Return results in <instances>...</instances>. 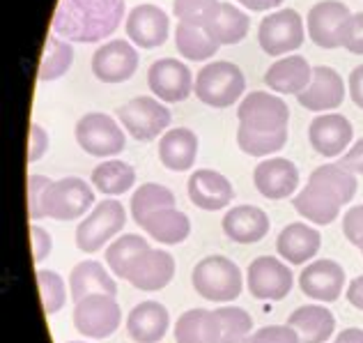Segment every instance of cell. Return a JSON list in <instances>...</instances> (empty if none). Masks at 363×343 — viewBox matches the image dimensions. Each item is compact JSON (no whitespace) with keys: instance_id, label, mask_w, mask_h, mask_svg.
Wrapping results in <instances>:
<instances>
[{"instance_id":"obj_17","label":"cell","mask_w":363,"mask_h":343,"mask_svg":"<svg viewBox=\"0 0 363 343\" xmlns=\"http://www.w3.org/2000/svg\"><path fill=\"white\" fill-rule=\"evenodd\" d=\"M189 201L205 212H218L233 203L235 189L223 173L212 168H198L189 175Z\"/></svg>"},{"instance_id":"obj_31","label":"cell","mask_w":363,"mask_h":343,"mask_svg":"<svg viewBox=\"0 0 363 343\" xmlns=\"http://www.w3.org/2000/svg\"><path fill=\"white\" fill-rule=\"evenodd\" d=\"M177 343H218V318L209 309H189L175 322Z\"/></svg>"},{"instance_id":"obj_8","label":"cell","mask_w":363,"mask_h":343,"mask_svg":"<svg viewBox=\"0 0 363 343\" xmlns=\"http://www.w3.org/2000/svg\"><path fill=\"white\" fill-rule=\"evenodd\" d=\"M303 18L297 9L290 7L267 14L257 28V42L267 55H285L297 51L303 44Z\"/></svg>"},{"instance_id":"obj_46","label":"cell","mask_w":363,"mask_h":343,"mask_svg":"<svg viewBox=\"0 0 363 343\" xmlns=\"http://www.w3.org/2000/svg\"><path fill=\"white\" fill-rule=\"evenodd\" d=\"M342 233L347 240L363 251V205H354L342 217Z\"/></svg>"},{"instance_id":"obj_28","label":"cell","mask_w":363,"mask_h":343,"mask_svg":"<svg viewBox=\"0 0 363 343\" xmlns=\"http://www.w3.org/2000/svg\"><path fill=\"white\" fill-rule=\"evenodd\" d=\"M294 209L315 226H329L338 219L342 203L336 196L329 194L327 189H322L318 185H306L301 192L292 198Z\"/></svg>"},{"instance_id":"obj_53","label":"cell","mask_w":363,"mask_h":343,"mask_svg":"<svg viewBox=\"0 0 363 343\" xmlns=\"http://www.w3.org/2000/svg\"><path fill=\"white\" fill-rule=\"evenodd\" d=\"M338 343H363V330L359 327H347V330H342L338 339Z\"/></svg>"},{"instance_id":"obj_42","label":"cell","mask_w":363,"mask_h":343,"mask_svg":"<svg viewBox=\"0 0 363 343\" xmlns=\"http://www.w3.org/2000/svg\"><path fill=\"white\" fill-rule=\"evenodd\" d=\"M37 283H40V295L44 304L46 316L58 313L67 302V283L65 279L53 270H37Z\"/></svg>"},{"instance_id":"obj_23","label":"cell","mask_w":363,"mask_h":343,"mask_svg":"<svg viewBox=\"0 0 363 343\" xmlns=\"http://www.w3.org/2000/svg\"><path fill=\"white\" fill-rule=\"evenodd\" d=\"M223 233L237 244H255L269 233V217L255 205H237L223 214Z\"/></svg>"},{"instance_id":"obj_41","label":"cell","mask_w":363,"mask_h":343,"mask_svg":"<svg viewBox=\"0 0 363 343\" xmlns=\"http://www.w3.org/2000/svg\"><path fill=\"white\" fill-rule=\"evenodd\" d=\"M221 12V0H173V14L179 23L207 28Z\"/></svg>"},{"instance_id":"obj_11","label":"cell","mask_w":363,"mask_h":343,"mask_svg":"<svg viewBox=\"0 0 363 343\" xmlns=\"http://www.w3.org/2000/svg\"><path fill=\"white\" fill-rule=\"evenodd\" d=\"M237 118H240V125L255 131H283L288 129L290 109L276 94L255 90L242 99Z\"/></svg>"},{"instance_id":"obj_22","label":"cell","mask_w":363,"mask_h":343,"mask_svg":"<svg viewBox=\"0 0 363 343\" xmlns=\"http://www.w3.org/2000/svg\"><path fill=\"white\" fill-rule=\"evenodd\" d=\"M322 246V235L318 228H311L301 222L288 224L276 237V251L290 265H306Z\"/></svg>"},{"instance_id":"obj_16","label":"cell","mask_w":363,"mask_h":343,"mask_svg":"<svg viewBox=\"0 0 363 343\" xmlns=\"http://www.w3.org/2000/svg\"><path fill=\"white\" fill-rule=\"evenodd\" d=\"M345 270L331 258L306 265L299 274V288L315 302H336L345 288Z\"/></svg>"},{"instance_id":"obj_48","label":"cell","mask_w":363,"mask_h":343,"mask_svg":"<svg viewBox=\"0 0 363 343\" xmlns=\"http://www.w3.org/2000/svg\"><path fill=\"white\" fill-rule=\"evenodd\" d=\"M30 240H33V258L35 263H42L53 249V237L42 226H30Z\"/></svg>"},{"instance_id":"obj_5","label":"cell","mask_w":363,"mask_h":343,"mask_svg":"<svg viewBox=\"0 0 363 343\" xmlns=\"http://www.w3.org/2000/svg\"><path fill=\"white\" fill-rule=\"evenodd\" d=\"M76 143L81 150L90 157H113L120 155L127 146V136H124L122 127L116 118L106 116V113H85V116L76 122Z\"/></svg>"},{"instance_id":"obj_6","label":"cell","mask_w":363,"mask_h":343,"mask_svg":"<svg viewBox=\"0 0 363 343\" xmlns=\"http://www.w3.org/2000/svg\"><path fill=\"white\" fill-rule=\"evenodd\" d=\"M74 327L85 339H108L122 322V309L116 298L94 293L74 304Z\"/></svg>"},{"instance_id":"obj_24","label":"cell","mask_w":363,"mask_h":343,"mask_svg":"<svg viewBox=\"0 0 363 343\" xmlns=\"http://www.w3.org/2000/svg\"><path fill=\"white\" fill-rule=\"evenodd\" d=\"M170 325L168 309L161 302L147 300L136 304L127 316V332L136 343H157L166 337Z\"/></svg>"},{"instance_id":"obj_9","label":"cell","mask_w":363,"mask_h":343,"mask_svg":"<svg viewBox=\"0 0 363 343\" xmlns=\"http://www.w3.org/2000/svg\"><path fill=\"white\" fill-rule=\"evenodd\" d=\"M94 205L92 187L81 178H60L53 180L51 189L46 192L44 212L55 222H74L81 219Z\"/></svg>"},{"instance_id":"obj_45","label":"cell","mask_w":363,"mask_h":343,"mask_svg":"<svg viewBox=\"0 0 363 343\" xmlns=\"http://www.w3.org/2000/svg\"><path fill=\"white\" fill-rule=\"evenodd\" d=\"M340 46H345L354 55H363V12H357L347 18L340 35Z\"/></svg>"},{"instance_id":"obj_33","label":"cell","mask_w":363,"mask_h":343,"mask_svg":"<svg viewBox=\"0 0 363 343\" xmlns=\"http://www.w3.org/2000/svg\"><path fill=\"white\" fill-rule=\"evenodd\" d=\"M248 26H251V21H248V14L244 9L235 7L233 3H221V12L205 31L218 46H228L240 44L248 35Z\"/></svg>"},{"instance_id":"obj_20","label":"cell","mask_w":363,"mask_h":343,"mask_svg":"<svg viewBox=\"0 0 363 343\" xmlns=\"http://www.w3.org/2000/svg\"><path fill=\"white\" fill-rule=\"evenodd\" d=\"M127 35L140 49H157L168 40L170 21L168 14L157 5H136L127 16Z\"/></svg>"},{"instance_id":"obj_1","label":"cell","mask_w":363,"mask_h":343,"mask_svg":"<svg viewBox=\"0 0 363 343\" xmlns=\"http://www.w3.org/2000/svg\"><path fill=\"white\" fill-rule=\"evenodd\" d=\"M124 16V0H58L53 33L67 42L92 44L118 31Z\"/></svg>"},{"instance_id":"obj_21","label":"cell","mask_w":363,"mask_h":343,"mask_svg":"<svg viewBox=\"0 0 363 343\" xmlns=\"http://www.w3.org/2000/svg\"><path fill=\"white\" fill-rule=\"evenodd\" d=\"M175 276V258L164 249H150L143 251L133 261L131 270L127 274V281L138 290L155 293L166 288Z\"/></svg>"},{"instance_id":"obj_29","label":"cell","mask_w":363,"mask_h":343,"mask_svg":"<svg viewBox=\"0 0 363 343\" xmlns=\"http://www.w3.org/2000/svg\"><path fill=\"white\" fill-rule=\"evenodd\" d=\"M69 288H72L74 304L81 302L83 298H88V295H94V293L111 295V298L118 295L116 279H113V276L106 272V268L97 261H83L76 265L69 274Z\"/></svg>"},{"instance_id":"obj_47","label":"cell","mask_w":363,"mask_h":343,"mask_svg":"<svg viewBox=\"0 0 363 343\" xmlns=\"http://www.w3.org/2000/svg\"><path fill=\"white\" fill-rule=\"evenodd\" d=\"M46 150H49V134H46L42 125L33 122L30 125V143H28V161H30V164L40 161L46 155Z\"/></svg>"},{"instance_id":"obj_12","label":"cell","mask_w":363,"mask_h":343,"mask_svg":"<svg viewBox=\"0 0 363 343\" xmlns=\"http://www.w3.org/2000/svg\"><path fill=\"white\" fill-rule=\"evenodd\" d=\"M147 85L161 102H184L194 92V74L177 58L155 60L147 70Z\"/></svg>"},{"instance_id":"obj_13","label":"cell","mask_w":363,"mask_h":343,"mask_svg":"<svg viewBox=\"0 0 363 343\" xmlns=\"http://www.w3.org/2000/svg\"><path fill=\"white\" fill-rule=\"evenodd\" d=\"M350 16V7L340 0H322V3L313 5L306 16L311 42L318 44L320 49H338L342 28Z\"/></svg>"},{"instance_id":"obj_55","label":"cell","mask_w":363,"mask_h":343,"mask_svg":"<svg viewBox=\"0 0 363 343\" xmlns=\"http://www.w3.org/2000/svg\"><path fill=\"white\" fill-rule=\"evenodd\" d=\"M333 343H338V341H333Z\"/></svg>"},{"instance_id":"obj_4","label":"cell","mask_w":363,"mask_h":343,"mask_svg":"<svg viewBox=\"0 0 363 343\" xmlns=\"http://www.w3.org/2000/svg\"><path fill=\"white\" fill-rule=\"evenodd\" d=\"M127 224V209L116 198L101 201L90 209V214L83 219L76 228V246L85 254H94L104 249L118 233H122Z\"/></svg>"},{"instance_id":"obj_38","label":"cell","mask_w":363,"mask_h":343,"mask_svg":"<svg viewBox=\"0 0 363 343\" xmlns=\"http://www.w3.org/2000/svg\"><path fill=\"white\" fill-rule=\"evenodd\" d=\"M218 318V343H246L253 330L251 313L235 304H223L214 309Z\"/></svg>"},{"instance_id":"obj_44","label":"cell","mask_w":363,"mask_h":343,"mask_svg":"<svg viewBox=\"0 0 363 343\" xmlns=\"http://www.w3.org/2000/svg\"><path fill=\"white\" fill-rule=\"evenodd\" d=\"M246 343H299L297 332H294L288 322L285 325H267L260 327L257 332H253L248 337Z\"/></svg>"},{"instance_id":"obj_34","label":"cell","mask_w":363,"mask_h":343,"mask_svg":"<svg viewBox=\"0 0 363 343\" xmlns=\"http://www.w3.org/2000/svg\"><path fill=\"white\" fill-rule=\"evenodd\" d=\"M311 185H318L322 189H327L329 194H333L338 201L345 205L352 198L357 196V173H352L350 168H345L342 164H324L318 166L308 178Z\"/></svg>"},{"instance_id":"obj_37","label":"cell","mask_w":363,"mask_h":343,"mask_svg":"<svg viewBox=\"0 0 363 343\" xmlns=\"http://www.w3.org/2000/svg\"><path fill=\"white\" fill-rule=\"evenodd\" d=\"M150 244L145 237H140L136 233H127L120 235L118 240H113L106 249V265L111 272L120 276V279H127V274L131 270L133 261L138 258L143 251H147Z\"/></svg>"},{"instance_id":"obj_56","label":"cell","mask_w":363,"mask_h":343,"mask_svg":"<svg viewBox=\"0 0 363 343\" xmlns=\"http://www.w3.org/2000/svg\"><path fill=\"white\" fill-rule=\"evenodd\" d=\"M361 254H363V251H361Z\"/></svg>"},{"instance_id":"obj_35","label":"cell","mask_w":363,"mask_h":343,"mask_svg":"<svg viewBox=\"0 0 363 343\" xmlns=\"http://www.w3.org/2000/svg\"><path fill=\"white\" fill-rule=\"evenodd\" d=\"M175 46H177V53L182 58L194 60V62H205L209 58H214L216 51L221 49V46L207 35L205 28L189 26V23H177Z\"/></svg>"},{"instance_id":"obj_30","label":"cell","mask_w":363,"mask_h":343,"mask_svg":"<svg viewBox=\"0 0 363 343\" xmlns=\"http://www.w3.org/2000/svg\"><path fill=\"white\" fill-rule=\"evenodd\" d=\"M140 228L161 244H179L191 235V219L177 207H164L143 219Z\"/></svg>"},{"instance_id":"obj_40","label":"cell","mask_w":363,"mask_h":343,"mask_svg":"<svg viewBox=\"0 0 363 343\" xmlns=\"http://www.w3.org/2000/svg\"><path fill=\"white\" fill-rule=\"evenodd\" d=\"M288 143V129L283 131H255L240 125L237 129V146L251 157H267L281 152Z\"/></svg>"},{"instance_id":"obj_26","label":"cell","mask_w":363,"mask_h":343,"mask_svg":"<svg viewBox=\"0 0 363 343\" xmlns=\"http://www.w3.org/2000/svg\"><path fill=\"white\" fill-rule=\"evenodd\" d=\"M288 325L297 332L299 343H324L336 330V316L324 304H303L290 313Z\"/></svg>"},{"instance_id":"obj_18","label":"cell","mask_w":363,"mask_h":343,"mask_svg":"<svg viewBox=\"0 0 363 343\" xmlns=\"http://www.w3.org/2000/svg\"><path fill=\"white\" fill-rule=\"evenodd\" d=\"M299 104L306 111L324 113L338 109L342 99H345V83L342 76L329 67V65H318L313 67V79L301 94H297Z\"/></svg>"},{"instance_id":"obj_54","label":"cell","mask_w":363,"mask_h":343,"mask_svg":"<svg viewBox=\"0 0 363 343\" xmlns=\"http://www.w3.org/2000/svg\"><path fill=\"white\" fill-rule=\"evenodd\" d=\"M67 343H88V341H67Z\"/></svg>"},{"instance_id":"obj_27","label":"cell","mask_w":363,"mask_h":343,"mask_svg":"<svg viewBox=\"0 0 363 343\" xmlns=\"http://www.w3.org/2000/svg\"><path fill=\"white\" fill-rule=\"evenodd\" d=\"M313 79V67L303 55H288V58L276 60L264 72V83L274 92L281 94H301Z\"/></svg>"},{"instance_id":"obj_51","label":"cell","mask_w":363,"mask_h":343,"mask_svg":"<svg viewBox=\"0 0 363 343\" xmlns=\"http://www.w3.org/2000/svg\"><path fill=\"white\" fill-rule=\"evenodd\" d=\"M347 302L354 309L363 311V274L357 276V279L347 285Z\"/></svg>"},{"instance_id":"obj_25","label":"cell","mask_w":363,"mask_h":343,"mask_svg":"<svg viewBox=\"0 0 363 343\" xmlns=\"http://www.w3.org/2000/svg\"><path fill=\"white\" fill-rule=\"evenodd\" d=\"M198 136L186 127H177L166 131L159 141V161L168 170L175 173H186L194 168L198 157Z\"/></svg>"},{"instance_id":"obj_49","label":"cell","mask_w":363,"mask_h":343,"mask_svg":"<svg viewBox=\"0 0 363 343\" xmlns=\"http://www.w3.org/2000/svg\"><path fill=\"white\" fill-rule=\"evenodd\" d=\"M338 164H342L345 168H350L352 173H361V175H363V136L345 152V155L340 157Z\"/></svg>"},{"instance_id":"obj_43","label":"cell","mask_w":363,"mask_h":343,"mask_svg":"<svg viewBox=\"0 0 363 343\" xmlns=\"http://www.w3.org/2000/svg\"><path fill=\"white\" fill-rule=\"evenodd\" d=\"M53 180L46 175H30L28 178V217L37 222V219H44V201H46V192L51 189Z\"/></svg>"},{"instance_id":"obj_15","label":"cell","mask_w":363,"mask_h":343,"mask_svg":"<svg viewBox=\"0 0 363 343\" xmlns=\"http://www.w3.org/2000/svg\"><path fill=\"white\" fill-rule=\"evenodd\" d=\"M253 185L269 201H283L299 189V168L285 157H269L255 166Z\"/></svg>"},{"instance_id":"obj_3","label":"cell","mask_w":363,"mask_h":343,"mask_svg":"<svg viewBox=\"0 0 363 343\" xmlns=\"http://www.w3.org/2000/svg\"><path fill=\"white\" fill-rule=\"evenodd\" d=\"M196 97L212 109L233 107L246 90V79L242 70L230 60L207 62L196 76Z\"/></svg>"},{"instance_id":"obj_36","label":"cell","mask_w":363,"mask_h":343,"mask_svg":"<svg viewBox=\"0 0 363 343\" xmlns=\"http://www.w3.org/2000/svg\"><path fill=\"white\" fill-rule=\"evenodd\" d=\"M72 62H74V46L72 42L62 40L58 35H49L46 37V46H44V55H42V62H40V76L42 83H49L65 76L67 72L72 70Z\"/></svg>"},{"instance_id":"obj_39","label":"cell","mask_w":363,"mask_h":343,"mask_svg":"<svg viewBox=\"0 0 363 343\" xmlns=\"http://www.w3.org/2000/svg\"><path fill=\"white\" fill-rule=\"evenodd\" d=\"M164 207H175V194L164 185L145 183L131 196V217L138 226L147 214L157 212V209H164Z\"/></svg>"},{"instance_id":"obj_19","label":"cell","mask_w":363,"mask_h":343,"mask_svg":"<svg viewBox=\"0 0 363 343\" xmlns=\"http://www.w3.org/2000/svg\"><path fill=\"white\" fill-rule=\"evenodd\" d=\"M354 136L352 122L340 113H322L313 118L308 127V141L313 150L322 157H342Z\"/></svg>"},{"instance_id":"obj_2","label":"cell","mask_w":363,"mask_h":343,"mask_svg":"<svg viewBox=\"0 0 363 343\" xmlns=\"http://www.w3.org/2000/svg\"><path fill=\"white\" fill-rule=\"evenodd\" d=\"M196 293L207 302H235L242 293V270L225 256H207L191 272Z\"/></svg>"},{"instance_id":"obj_7","label":"cell","mask_w":363,"mask_h":343,"mask_svg":"<svg viewBox=\"0 0 363 343\" xmlns=\"http://www.w3.org/2000/svg\"><path fill=\"white\" fill-rule=\"evenodd\" d=\"M116 116L122 122V127L127 129V134L143 143L161 136L173 120L170 111L161 104V99L155 97H133L127 104H122Z\"/></svg>"},{"instance_id":"obj_10","label":"cell","mask_w":363,"mask_h":343,"mask_svg":"<svg viewBox=\"0 0 363 343\" xmlns=\"http://www.w3.org/2000/svg\"><path fill=\"white\" fill-rule=\"evenodd\" d=\"M294 274L283 261L274 256H260L246 270V288L255 300L279 302L290 295Z\"/></svg>"},{"instance_id":"obj_14","label":"cell","mask_w":363,"mask_h":343,"mask_svg":"<svg viewBox=\"0 0 363 343\" xmlns=\"http://www.w3.org/2000/svg\"><path fill=\"white\" fill-rule=\"evenodd\" d=\"M138 70V51L124 40L101 44L92 55V72L104 83H124Z\"/></svg>"},{"instance_id":"obj_52","label":"cell","mask_w":363,"mask_h":343,"mask_svg":"<svg viewBox=\"0 0 363 343\" xmlns=\"http://www.w3.org/2000/svg\"><path fill=\"white\" fill-rule=\"evenodd\" d=\"M235 3H240L246 9H251V12H267V9L281 7L283 0H235Z\"/></svg>"},{"instance_id":"obj_50","label":"cell","mask_w":363,"mask_h":343,"mask_svg":"<svg viewBox=\"0 0 363 343\" xmlns=\"http://www.w3.org/2000/svg\"><path fill=\"white\" fill-rule=\"evenodd\" d=\"M347 81H350V97H352V102H354L357 107L363 111V65H359V67L352 70Z\"/></svg>"},{"instance_id":"obj_32","label":"cell","mask_w":363,"mask_h":343,"mask_svg":"<svg viewBox=\"0 0 363 343\" xmlns=\"http://www.w3.org/2000/svg\"><path fill=\"white\" fill-rule=\"evenodd\" d=\"M92 185L106 196L127 194L136 185V170L122 159H106L92 170Z\"/></svg>"}]
</instances>
